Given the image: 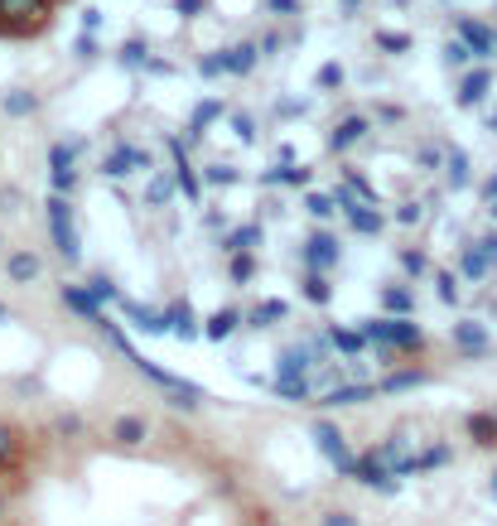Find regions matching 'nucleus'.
<instances>
[{
	"label": "nucleus",
	"mask_w": 497,
	"mask_h": 526,
	"mask_svg": "<svg viewBox=\"0 0 497 526\" xmlns=\"http://www.w3.org/2000/svg\"><path fill=\"white\" fill-rule=\"evenodd\" d=\"M309 362H314V348H290V353H280L276 377H304Z\"/></svg>",
	"instance_id": "nucleus-13"
},
{
	"label": "nucleus",
	"mask_w": 497,
	"mask_h": 526,
	"mask_svg": "<svg viewBox=\"0 0 497 526\" xmlns=\"http://www.w3.org/2000/svg\"><path fill=\"white\" fill-rule=\"evenodd\" d=\"M469 435L478 444H497V416H469Z\"/></svg>",
	"instance_id": "nucleus-23"
},
{
	"label": "nucleus",
	"mask_w": 497,
	"mask_h": 526,
	"mask_svg": "<svg viewBox=\"0 0 497 526\" xmlns=\"http://www.w3.org/2000/svg\"><path fill=\"white\" fill-rule=\"evenodd\" d=\"M329 338H333V343H338V353H348V358H358L362 348L372 343V333H348V329H333Z\"/></svg>",
	"instance_id": "nucleus-19"
},
{
	"label": "nucleus",
	"mask_w": 497,
	"mask_h": 526,
	"mask_svg": "<svg viewBox=\"0 0 497 526\" xmlns=\"http://www.w3.org/2000/svg\"><path fill=\"white\" fill-rule=\"evenodd\" d=\"M121 63H126V68H145V63H150V58H145V39H126V44H121Z\"/></svg>",
	"instance_id": "nucleus-30"
},
{
	"label": "nucleus",
	"mask_w": 497,
	"mask_h": 526,
	"mask_svg": "<svg viewBox=\"0 0 497 526\" xmlns=\"http://www.w3.org/2000/svg\"><path fill=\"white\" fill-rule=\"evenodd\" d=\"M169 333H174V338H189V343H194V338H198L194 309L184 305V300H174V309H169Z\"/></svg>",
	"instance_id": "nucleus-14"
},
{
	"label": "nucleus",
	"mask_w": 497,
	"mask_h": 526,
	"mask_svg": "<svg viewBox=\"0 0 497 526\" xmlns=\"http://www.w3.org/2000/svg\"><path fill=\"white\" fill-rule=\"evenodd\" d=\"M111 179H121V174H131V169H150V155L145 150H131V145H121V150H111L107 165H102Z\"/></svg>",
	"instance_id": "nucleus-8"
},
{
	"label": "nucleus",
	"mask_w": 497,
	"mask_h": 526,
	"mask_svg": "<svg viewBox=\"0 0 497 526\" xmlns=\"http://www.w3.org/2000/svg\"><path fill=\"white\" fill-rule=\"evenodd\" d=\"M256 276V261H251L247 251H232V280L242 285V280H251Z\"/></svg>",
	"instance_id": "nucleus-32"
},
{
	"label": "nucleus",
	"mask_w": 497,
	"mask_h": 526,
	"mask_svg": "<svg viewBox=\"0 0 497 526\" xmlns=\"http://www.w3.org/2000/svg\"><path fill=\"white\" fill-rule=\"evenodd\" d=\"M261 242V227H237L232 237H227V251H251Z\"/></svg>",
	"instance_id": "nucleus-28"
},
{
	"label": "nucleus",
	"mask_w": 497,
	"mask_h": 526,
	"mask_svg": "<svg viewBox=\"0 0 497 526\" xmlns=\"http://www.w3.org/2000/svg\"><path fill=\"white\" fill-rule=\"evenodd\" d=\"M435 285H440V300H459V280H454V271H435Z\"/></svg>",
	"instance_id": "nucleus-37"
},
{
	"label": "nucleus",
	"mask_w": 497,
	"mask_h": 526,
	"mask_svg": "<svg viewBox=\"0 0 497 526\" xmlns=\"http://www.w3.org/2000/svg\"><path fill=\"white\" fill-rule=\"evenodd\" d=\"M454 343H459L464 353H483V348H488V329L469 319V324H459V329H454Z\"/></svg>",
	"instance_id": "nucleus-17"
},
{
	"label": "nucleus",
	"mask_w": 497,
	"mask_h": 526,
	"mask_svg": "<svg viewBox=\"0 0 497 526\" xmlns=\"http://www.w3.org/2000/svg\"><path fill=\"white\" fill-rule=\"evenodd\" d=\"M232 329H237V309H222V314H213V324H208V338H213V343H222Z\"/></svg>",
	"instance_id": "nucleus-25"
},
{
	"label": "nucleus",
	"mask_w": 497,
	"mask_h": 526,
	"mask_svg": "<svg viewBox=\"0 0 497 526\" xmlns=\"http://www.w3.org/2000/svg\"><path fill=\"white\" fill-rule=\"evenodd\" d=\"M198 73H203V78H218V73H227V63H222L218 54H213V58H198Z\"/></svg>",
	"instance_id": "nucleus-43"
},
{
	"label": "nucleus",
	"mask_w": 497,
	"mask_h": 526,
	"mask_svg": "<svg viewBox=\"0 0 497 526\" xmlns=\"http://www.w3.org/2000/svg\"><path fill=\"white\" fill-rule=\"evenodd\" d=\"M111 435H116L121 444H140V440H145V420H140V416H121Z\"/></svg>",
	"instance_id": "nucleus-21"
},
{
	"label": "nucleus",
	"mask_w": 497,
	"mask_h": 526,
	"mask_svg": "<svg viewBox=\"0 0 497 526\" xmlns=\"http://www.w3.org/2000/svg\"><path fill=\"white\" fill-rule=\"evenodd\" d=\"M222 116V102H203V107L194 111V136H203V126H213Z\"/></svg>",
	"instance_id": "nucleus-31"
},
{
	"label": "nucleus",
	"mask_w": 497,
	"mask_h": 526,
	"mask_svg": "<svg viewBox=\"0 0 497 526\" xmlns=\"http://www.w3.org/2000/svg\"><path fill=\"white\" fill-rule=\"evenodd\" d=\"M271 5H276V10H285V15H295V10H300L295 0H271Z\"/></svg>",
	"instance_id": "nucleus-52"
},
{
	"label": "nucleus",
	"mask_w": 497,
	"mask_h": 526,
	"mask_svg": "<svg viewBox=\"0 0 497 526\" xmlns=\"http://www.w3.org/2000/svg\"><path fill=\"white\" fill-rule=\"evenodd\" d=\"M116 305H121V314H126V319H136V329H145V333H169V314H155V309L136 305V300H126V295H116Z\"/></svg>",
	"instance_id": "nucleus-6"
},
{
	"label": "nucleus",
	"mask_w": 497,
	"mask_h": 526,
	"mask_svg": "<svg viewBox=\"0 0 497 526\" xmlns=\"http://www.w3.org/2000/svg\"><path fill=\"white\" fill-rule=\"evenodd\" d=\"M382 387H367V382H358V387H333L319 406H362V401H372Z\"/></svg>",
	"instance_id": "nucleus-11"
},
{
	"label": "nucleus",
	"mask_w": 497,
	"mask_h": 526,
	"mask_svg": "<svg viewBox=\"0 0 497 526\" xmlns=\"http://www.w3.org/2000/svg\"><path fill=\"white\" fill-rule=\"evenodd\" d=\"M314 444L324 449V459H329L338 473L358 469V454H348V444H343V430H338V425H329V420H314Z\"/></svg>",
	"instance_id": "nucleus-2"
},
{
	"label": "nucleus",
	"mask_w": 497,
	"mask_h": 526,
	"mask_svg": "<svg viewBox=\"0 0 497 526\" xmlns=\"http://www.w3.org/2000/svg\"><path fill=\"white\" fill-rule=\"evenodd\" d=\"M304 256H309V266H314V271H329L333 261H338V242H333V237H314Z\"/></svg>",
	"instance_id": "nucleus-16"
},
{
	"label": "nucleus",
	"mask_w": 497,
	"mask_h": 526,
	"mask_svg": "<svg viewBox=\"0 0 497 526\" xmlns=\"http://www.w3.org/2000/svg\"><path fill=\"white\" fill-rule=\"evenodd\" d=\"M449 184H454V189L469 184V155H464V150H449Z\"/></svg>",
	"instance_id": "nucleus-26"
},
{
	"label": "nucleus",
	"mask_w": 497,
	"mask_h": 526,
	"mask_svg": "<svg viewBox=\"0 0 497 526\" xmlns=\"http://www.w3.org/2000/svg\"><path fill=\"white\" fill-rule=\"evenodd\" d=\"M319 83H324V87H338V83H343V68H333V63H329V68L319 73Z\"/></svg>",
	"instance_id": "nucleus-49"
},
{
	"label": "nucleus",
	"mask_w": 497,
	"mask_h": 526,
	"mask_svg": "<svg viewBox=\"0 0 497 526\" xmlns=\"http://www.w3.org/2000/svg\"><path fill=\"white\" fill-rule=\"evenodd\" d=\"M169 198H174V179H169V174H155L150 189H145V203H150V208H165Z\"/></svg>",
	"instance_id": "nucleus-20"
},
{
	"label": "nucleus",
	"mask_w": 497,
	"mask_h": 526,
	"mask_svg": "<svg viewBox=\"0 0 497 526\" xmlns=\"http://www.w3.org/2000/svg\"><path fill=\"white\" fill-rule=\"evenodd\" d=\"M488 261H493V251H488V242H483V247H469L464 256H459V271H464L469 280H483L488 276Z\"/></svg>",
	"instance_id": "nucleus-15"
},
{
	"label": "nucleus",
	"mask_w": 497,
	"mask_h": 526,
	"mask_svg": "<svg viewBox=\"0 0 497 526\" xmlns=\"http://www.w3.org/2000/svg\"><path fill=\"white\" fill-rule=\"evenodd\" d=\"M425 382H430V377H425V372H396V377H387V382H382V391H391V396H396V391L425 387Z\"/></svg>",
	"instance_id": "nucleus-24"
},
{
	"label": "nucleus",
	"mask_w": 497,
	"mask_h": 526,
	"mask_svg": "<svg viewBox=\"0 0 497 526\" xmlns=\"http://www.w3.org/2000/svg\"><path fill=\"white\" fill-rule=\"evenodd\" d=\"M488 87H493V73H488V68L469 73V78L459 83V107H478V102L488 97Z\"/></svg>",
	"instance_id": "nucleus-9"
},
{
	"label": "nucleus",
	"mask_w": 497,
	"mask_h": 526,
	"mask_svg": "<svg viewBox=\"0 0 497 526\" xmlns=\"http://www.w3.org/2000/svg\"><path fill=\"white\" fill-rule=\"evenodd\" d=\"M5 276L15 280V285H29V280H39V256H29V251H15V256L5 261Z\"/></svg>",
	"instance_id": "nucleus-12"
},
{
	"label": "nucleus",
	"mask_w": 497,
	"mask_h": 526,
	"mask_svg": "<svg viewBox=\"0 0 497 526\" xmlns=\"http://www.w3.org/2000/svg\"><path fill=\"white\" fill-rule=\"evenodd\" d=\"M488 126H493V131H497V111H493V116H488Z\"/></svg>",
	"instance_id": "nucleus-54"
},
{
	"label": "nucleus",
	"mask_w": 497,
	"mask_h": 526,
	"mask_svg": "<svg viewBox=\"0 0 497 526\" xmlns=\"http://www.w3.org/2000/svg\"><path fill=\"white\" fill-rule=\"evenodd\" d=\"M280 401H304L309 396V382L304 377H276V387H271Z\"/></svg>",
	"instance_id": "nucleus-22"
},
{
	"label": "nucleus",
	"mask_w": 497,
	"mask_h": 526,
	"mask_svg": "<svg viewBox=\"0 0 497 526\" xmlns=\"http://www.w3.org/2000/svg\"><path fill=\"white\" fill-rule=\"evenodd\" d=\"M401 266H406V271H415V276H420V271H425V256H420V251H406V256H401Z\"/></svg>",
	"instance_id": "nucleus-48"
},
{
	"label": "nucleus",
	"mask_w": 497,
	"mask_h": 526,
	"mask_svg": "<svg viewBox=\"0 0 497 526\" xmlns=\"http://www.w3.org/2000/svg\"><path fill=\"white\" fill-rule=\"evenodd\" d=\"M73 54L83 58V63H92V58H97V39H92V34H83V39L73 44Z\"/></svg>",
	"instance_id": "nucleus-44"
},
{
	"label": "nucleus",
	"mask_w": 497,
	"mask_h": 526,
	"mask_svg": "<svg viewBox=\"0 0 497 526\" xmlns=\"http://www.w3.org/2000/svg\"><path fill=\"white\" fill-rule=\"evenodd\" d=\"M232 131H237L242 140H251L256 136V121H251V116H232Z\"/></svg>",
	"instance_id": "nucleus-47"
},
{
	"label": "nucleus",
	"mask_w": 497,
	"mask_h": 526,
	"mask_svg": "<svg viewBox=\"0 0 497 526\" xmlns=\"http://www.w3.org/2000/svg\"><path fill=\"white\" fill-rule=\"evenodd\" d=\"M329 295H333V290H329V280L319 276V271H314V276L304 280V300H314V305H329Z\"/></svg>",
	"instance_id": "nucleus-27"
},
{
	"label": "nucleus",
	"mask_w": 497,
	"mask_h": 526,
	"mask_svg": "<svg viewBox=\"0 0 497 526\" xmlns=\"http://www.w3.org/2000/svg\"><path fill=\"white\" fill-rule=\"evenodd\" d=\"M0 324H5V305H0Z\"/></svg>",
	"instance_id": "nucleus-57"
},
{
	"label": "nucleus",
	"mask_w": 497,
	"mask_h": 526,
	"mask_svg": "<svg viewBox=\"0 0 497 526\" xmlns=\"http://www.w3.org/2000/svg\"><path fill=\"white\" fill-rule=\"evenodd\" d=\"M87 290L97 295V300H116V285L107 276H87Z\"/></svg>",
	"instance_id": "nucleus-39"
},
{
	"label": "nucleus",
	"mask_w": 497,
	"mask_h": 526,
	"mask_svg": "<svg viewBox=\"0 0 497 526\" xmlns=\"http://www.w3.org/2000/svg\"><path fill=\"white\" fill-rule=\"evenodd\" d=\"M377 44L391 49V54H406V49H411V39H406V34H377Z\"/></svg>",
	"instance_id": "nucleus-41"
},
{
	"label": "nucleus",
	"mask_w": 497,
	"mask_h": 526,
	"mask_svg": "<svg viewBox=\"0 0 497 526\" xmlns=\"http://www.w3.org/2000/svg\"><path fill=\"white\" fill-rule=\"evenodd\" d=\"M251 319H256V324H271V319H285V305H280V300H266V305H261L256 314H251Z\"/></svg>",
	"instance_id": "nucleus-40"
},
{
	"label": "nucleus",
	"mask_w": 497,
	"mask_h": 526,
	"mask_svg": "<svg viewBox=\"0 0 497 526\" xmlns=\"http://www.w3.org/2000/svg\"><path fill=\"white\" fill-rule=\"evenodd\" d=\"M73 155H78V145H54V150H49V165L68 169V165H73Z\"/></svg>",
	"instance_id": "nucleus-38"
},
{
	"label": "nucleus",
	"mask_w": 497,
	"mask_h": 526,
	"mask_svg": "<svg viewBox=\"0 0 497 526\" xmlns=\"http://www.w3.org/2000/svg\"><path fill=\"white\" fill-rule=\"evenodd\" d=\"M256 49H251V44H237V49H227V54H222V63H227V73H251V68H256Z\"/></svg>",
	"instance_id": "nucleus-18"
},
{
	"label": "nucleus",
	"mask_w": 497,
	"mask_h": 526,
	"mask_svg": "<svg viewBox=\"0 0 497 526\" xmlns=\"http://www.w3.org/2000/svg\"><path fill=\"white\" fill-rule=\"evenodd\" d=\"M15 449H20V435H15L10 425H0V464H10V459H15Z\"/></svg>",
	"instance_id": "nucleus-33"
},
{
	"label": "nucleus",
	"mask_w": 497,
	"mask_h": 526,
	"mask_svg": "<svg viewBox=\"0 0 497 526\" xmlns=\"http://www.w3.org/2000/svg\"><path fill=\"white\" fill-rule=\"evenodd\" d=\"M319 526H358V517H353V512H324Z\"/></svg>",
	"instance_id": "nucleus-45"
},
{
	"label": "nucleus",
	"mask_w": 497,
	"mask_h": 526,
	"mask_svg": "<svg viewBox=\"0 0 497 526\" xmlns=\"http://www.w3.org/2000/svg\"><path fill=\"white\" fill-rule=\"evenodd\" d=\"M444 459H449V449H444V444H435V449L415 454V469H435V464H444Z\"/></svg>",
	"instance_id": "nucleus-36"
},
{
	"label": "nucleus",
	"mask_w": 497,
	"mask_h": 526,
	"mask_svg": "<svg viewBox=\"0 0 497 526\" xmlns=\"http://www.w3.org/2000/svg\"><path fill=\"white\" fill-rule=\"evenodd\" d=\"M63 305L73 309L78 319H87V324H97V329L107 333L111 329V319L102 314V300L92 295V290H83V285H63Z\"/></svg>",
	"instance_id": "nucleus-4"
},
{
	"label": "nucleus",
	"mask_w": 497,
	"mask_h": 526,
	"mask_svg": "<svg viewBox=\"0 0 497 526\" xmlns=\"http://www.w3.org/2000/svg\"><path fill=\"white\" fill-rule=\"evenodd\" d=\"M261 526H280V522H261Z\"/></svg>",
	"instance_id": "nucleus-59"
},
{
	"label": "nucleus",
	"mask_w": 497,
	"mask_h": 526,
	"mask_svg": "<svg viewBox=\"0 0 497 526\" xmlns=\"http://www.w3.org/2000/svg\"><path fill=\"white\" fill-rule=\"evenodd\" d=\"M49 232H54L58 251H63L68 261H78V232H73V213H68V198L63 194L49 198Z\"/></svg>",
	"instance_id": "nucleus-3"
},
{
	"label": "nucleus",
	"mask_w": 497,
	"mask_h": 526,
	"mask_svg": "<svg viewBox=\"0 0 497 526\" xmlns=\"http://www.w3.org/2000/svg\"><path fill=\"white\" fill-rule=\"evenodd\" d=\"M420 165H425V169H440V150H435V145H425V150H420Z\"/></svg>",
	"instance_id": "nucleus-50"
},
{
	"label": "nucleus",
	"mask_w": 497,
	"mask_h": 526,
	"mask_svg": "<svg viewBox=\"0 0 497 526\" xmlns=\"http://www.w3.org/2000/svg\"><path fill=\"white\" fill-rule=\"evenodd\" d=\"M73 184H78V174H73V169H54V189H58V194H68Z\"/></svg>",
	"instance_id": "nucleus-46"
},
{
	"label": "nucleus",
	"mask_w": 497,
	"mask_h": 526,
	"mask_svg": "<svg viewBox=\"0 0 497 526\" xmlns=\"http://www.w3.org/2000/svg\"><path fill=\"white\" fill-rule=\"evenodd\" d=\"M0 29H5V20H0Z\"/></svg>",
	"instance_id": "nucleus-60"
},
{
	"label": "nucleus",
	"mask_w": 497,
	"mask_h": 526,
	"mask_svg": "<svg viewBox=\"0 0 497 526\" xmlns=\"http://www.w3.org/2000/svg\"><path fill=\"white\" fill-rule=\"evenodd\" d=\"M367 333H372L377 343H391L396 353H420V348H425V338H420V329H415L411 319H372Z\"/></svg>",
	"instance_id": "nucleus-1"
},
{
	"label": "nucleus",
	"mask_w": 497,
	"mask_h": 526,
	"mask_svg": "<svg viewBox=\"0 0 497 526\" xmlns=\"http://www.w3.org/2000/svg\"><path fill=\"white\" fill-rule=\"evenodd\" d=\"M493 498H497V473H493Z\"/></svg>",
	"instance_id": "nucleus-56"
},
{
	"label": "nucleus",
	"mask_w": 497,
	"mask_h": 526,
	"mask_svg": "<svg viewBox=\"0 0 497 526\" xmlns=\"http://www.w3.org/2000/svg\"><path fill=\"white\" fill-rule=\"evenodd\" d=\"M338 208L348 213V222L358 227L362 237H377V232H382V213H372V208H358L353 189H338Z\"/></svg>",
	"instance_id": "nucleus-5"
},
{
	"label": "nucleus",
	"mask_w": 497,
	"mask_h": 526,
	"mask_svg": "<svg viewBox=\"0 0 497 526\" xmlns=\"http://www.w3.org/2000/svg\"><path fill=\"white\" fill-rule=\"evenodd\" d=\"M382 305L396 309V314H411V290H401V285H387V290H382Z\"/></svg>",
	"instance_id": "nucleus-29"
},
{
	"label": "nucleus",
	"mask_w": 497,
	"mask_h": 526,
	"mask_svg": "<svg viewBox=\"0 0 497 526\" xmlns=\"http://www.w3.org/2000/svg\"><path fill=\"white\" fill-rule=\"evenodd\" d=\"M367 131H372V121H367V116H348V121L338 126V136L329 140V150H333V155H343V150H348L353 140H362Z\"/></svg>",
	"instance_id": "nucleus-10"
},
{
	"label": "nucleus",
	"mask_w": 497,
	"mask_h": 526,
	"mask_svg": "<svg viewBox=\"0 0 497 526\" xmlns=\"http://www.w3.org/2000/svg\"><path fill=\"white\" fill-rule=\"evenodd\" d=\"M493 218H497V198H493Z\"/></svg>",
	"instance_id": "nucleus-58"
},
{
	"label": "nucleus",
	"mask_w": 497,
	"mask_h": 526,
	"mask_svg": "<svg viewBox=\"0 0 497 526\" xmlns=\"http://www.w3.org/2000/svg\"><path fill=\"white\" fill-rule=\"evenodd\" d=\"M304 208H309L314 218H329V213H333V198H324V194H309V203H304Z\"/></svg>",
	"instance_id": "nucleus-42"
},
{
	"label": "nucleus",
	"mask_w": 497,
	"mask_h": 526,
	"mask_svg": "<svg viewBox=\"0 0 497 526\" xmlns=\"http://www.w3.org/2000/svg\"><path fill=\"white\" fill-rule=\"evenodd\" d=\"M483 198H497V174L488 179V184H483Z\"/></svg>",
	"instance_id": "nucleus-53"
},
{
	"label": "nucleus",
	"mask_w": 497,
	"mask_h": 526,
	"mask_svg": "<svg viewBox=\"0 0 497 526\" xmlns=\"http://www.w3.org/2000/svg\"><path fill=\"white\" fill-rule=\"evenodd\" d=\"M459 39L473 49V58H488L497 49V34L488 25H478V20H459Z\"/></svg>",
	"instance_id": "nucleus-7"
},
{
	"label": "nucleus",
	"mask_w": 497,
	"mask_h": 526,
	"mask_svg": "<svg viewBox=\"0 0 497 526\" xmlns=\"http://www.w3.org/2000/svg\"><path fill=\"white\" fill-rule=\"evenodd\" d=\"M5 111H10V116H29V111H34V97H29V92H10V97H5Z\"/></svg>",
	"instance_id": "nucleus-34"
},
{
	"label": "nucleus",
	"mask_w": 497,
	"mask_h": 526,
	"mask_svg": "<svg viewBox=\"0 0 497 526\" xmlns=\"http://www.w3.org/2000/svg\"><path fill=\"white\" fill-rule=\"evenodd\" d=\"M179 189H184V198H189V203H198V198H203V189H198V179H194V169H189V165H179Z\"/></svg>",
	"instance_id": "nucleus-35"
},
{
	"label": "nucleus",
	"mask_w": 497,
	"mask_h": 526,
	"mask_svg": "<svg viewBox=\"0 0 497 526\" xmlns=\"http://www.w3.org/2000/svg\"><path fill=\"white\" fill-rule=\"evenodd\" d=\"M377 121H401V107H377Z\"/></svg>",
	"instance_id": "nucleus-51"
},
{
	"label": "nucleus",
	"mask_w": 497,
	"mask_h": 526,
	"mask_svg": "<svg viewBox=\"0 0 497 526\" xmlns=\"http://www.w3.org/2000/svg\"><path fill=\"white\" fill-rule=\"evenodd\" d=\"M0 512H5V488H0Z\"/></svg>",
	"instance_id": "nucleus-55"
}]
</instances>
